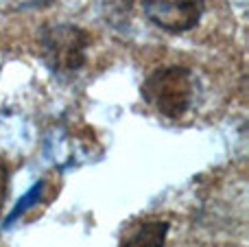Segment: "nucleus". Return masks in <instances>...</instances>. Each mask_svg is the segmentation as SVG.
<instances>
[{"instance_id":"7ed1b4c3","label":"nucleus","mask_w":249,"mask_h":247,"mask_svg":"<svg viewBox=\"0 0 249 247\" xmlns=\"http://www.w3.org/2000/svg\"><path fill=\"white\" fill-rule=\"evenodd\" d=\"M142 9L153 24L171 33H181L197 26L206 0H142Z\"/></svg>"},{"instance_id":"423d86ee","label":"nucleus","mask_w":249,"mask_h":247,"mask_svg":"<svg viewBox=\"0 0 249 247\" xmlns=\"http://www.w3.org/2000/svg\"><path fill=\"white\" fill-rule=\"evenodd\" d=\"M7 184H9V171H7V164L0 160V210H2L4 197H7Z\"/></svg>"},{"instance_id":"20e7f679","label":"nucleus","mask_w":249,"mask_h":247,"mask_svg":"<svg viewBox=\"0 0 249 247\" xmlns=\"http://www.w3.org/2000/svg\"><path fill=\"white\" fill-rule=\"evenodd\" d=\"M168 234L166 221H146L127 232L121 247H164Z\"/></svg>"},{"instance_id":"f03ea898","label":"nucleus","mask_w":249,"mask_h":247,"mask_svg":"<svg viewBox=\"0 0 249 247\" xmlns=\"http://www.w3.org/2000/svg\"><path fill=\"white\" fill-rule=\"evenodd\" d=\"M90 46V35L81 26L55 24L42 33L44 59L55 72H77L86 64V51Z\"/></svg>"},{"instance_id":"f257e3e1","label":"nucleus","mask_w":249,"mask_h":247,"mask_svg":"<svg viewBox=\"0 0 249 247\" xmlns=\"http://www.w3.org/2000/svg\"><path fill=\"white\" fill-rule=\"evenodd\" d=\"M142 96L160 114L168 118H179L188 112L195 96V81L190 70L171 66L155 70L142 83Z\"/></svg>"},{"instance_id":"39448f33","label":"nucleus","mask_w":249,"mask_h":247,"mask_svg":"<svg viewBox=\"0 0 249 247\" xmlns=\"http://www.w3.org/2000/svg\"><path fill=\"white\" fill-rule=\"evenodd\" d=\"M42 188H44V184H35V186L31 188V191L24 195V199H20V201H18V206H16V208H13V212L9 214V217H7V221H4V223H7V226H9V223H13V221H16V219L20 217L22 212H26V210H29L31 206H33L35 201L39 199V195H42Z\"/></svg>"}]
</instances>
